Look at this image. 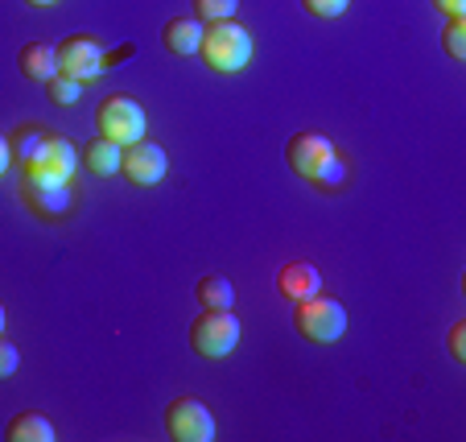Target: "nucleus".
Segmentation results:
<instances>
[{"label": "nucleus", "mask_w": 466, "mask_h": 442, "mask_svg": "<svg viewBox=\"0 0 466 442\" xmlns=\"http://www.w3.org/2000/svg\"><path fill=\"white\" fill-rule=\"evenodd\" d=\"M198 54H203V62L211 67V71L239 75L248 62H252V34H248L236 17L231 21H211V26H203Z\"/></svg>", "instance_id": "f257e3e1"}, {"label": "nucleus", "mask_w": 466, "mask_h": 442, "mask_svg": "<svg viewBox=\"0 0 466 442\" xmlns=\"http://www.w3.org/2000/svg\"><path fill=\"white\" fill-rule=\"evenodd\" d=\"M293 327L306 339H314V344H339V339L347 335V310H343V302H335V298L309 293V298H301L298 306H293Z\"/></svg>", "instance_id": "f03ea898"}, {"label": "nucleus", "mask_w": 466, "mask_h": 442, "mask_svg": "<svg viewBox=\"0 0 466 442\" xmlns=\"http://www.w3.org/2000/svg\"><path fill=\"white\" fill-rule=\"evenodd\" d=\"M239 344V319L231 310H203L198 319L190 323V347L207 360H223L231 355Z\"/></svg>", "instance_id": "7ed1b4c3"}, {"label": "nucleus", "mask_w": 466, "mask_h": 442, "mask_svg": "<svg viewBox=\"0 0 466 442\" xmlns=\"http://www.w3.org/2000/svg\"><path fill=\"white\" fill-rule=\"evenodd\" d=\"M96 128L99 137H112L120 145H132L145 137V108L132 96H107L96 112Z\"/></svg>", "instance_id": "20e7f679"}, {"label": "nucleus", "mask_w": 466, "mask_h": 442, "mask_svg": "<svg viewBox=\"0 0 466 442\" xmlns=\"http://www.w3.org/2000/svg\"><path fill=\"white\" fill-rule=\"evenodd\" d=\"M166 430L174 442H211L215 438V417L198 397H177L166 409Z\"/></svg>", "instance_id": "39448f33"}, {"label": "nucleus", "mask_w": 466, "mask_h": 442, "mask_svg": "<svg viewBox=\"0 0 466 442\" xmlns=\"http://www.w3.org/2000/svg\"><path fill=\"white\" fill-rule=\"evenodd\" d=\"M166 170H169V158H166V149L161 145H153V141H132V145H124V158H120V174L128 178L132 186H157L161 178H166Z\"/></svg>", "instance_id": "423d86ee"}, {"label": "nucleus", "mask_w": 466, "mask_h": 442, "mask_svg": "<svg viewBox=\"0 0 466 442\" xmlns=\"http://www.w3.org/2000/svg\"><path fill=\"white\" fill-rule=\"evenodd\" d=\"M54 50H58V75H66V79L87 83L107 71L104 50H99V42H91V37H66V42L54 46Z\"/></svg>", "instance_id": "0eeeda50"}, {"label": "nucleus", "mask_w": 466, "mask_h": 442, "mask_svg": "<svg viewBox=\"0 0 466 442\" xmlns=\"http://www.w3.org/2000/svg\"><path fill=\"white\" fill-rule=\"evenodd\" d=\"M330 158H335V145H330V137H322V133H298V137H289V145H285L289 170L298 178H306V182H314V174Z\"/></svg>", "instance_id": "6e6552de"}, {"label": "nucleus", "mask_w": 466, "mask_h": 442, "mask_svg": "<svg viewBox=\"0 0 466 442\" xmlns=\"http://www.w3.org/2000/svg\"><path fill=\"white\" fill-rule=\"evenodd\" d=\"M277 290H281V298L301 302L322 290V273H318L309 261H289V265H281V273H277Z\"/></svg>", "instance_id": "1a4fd4ad"}, {"label": "nucleus", "mask_w": 466, "mask_h": 442, "mask_svg": "<svg viewBox=\"0 0 466 442\" xmlns=\"http://www.w3.org/2000/svg\"><path fill=\"white\" fill-rule=\"evenodd\" d=\"M21 195H25V203L34 207L37 215H46V220H58V215L71 211V182H62V186L21 182Z\"/></svg>", "instance_id": "9d476101"}, {"label": "nucleus", "mask_w": 466, "mask_h": 442, "mask_svg": "<svg viewBox=\"0 0 466 442\" xmlns=\"http://www.w3.org/2000/svg\"><path fill=\"white\" fill-rule=\"evenodd\" d=\"M198 42H203V21L198 17H169L166 29H161V46L177 58H190L198 54Z\"/></svg>", "instance_id": "9b49d317"}, {"label": "nucleus", "mask_w": 466, "mask_h": 442, "mask_svg": "<svg viewBox=\"0 0 466 442\" xmlns=\"http://www.w3.org/2000/svg\"><path fill=\"white\" fill-rule=\"evenodd\" d=\"M17 67H21V75H25L29 83H46V79L58 75V50L46 46V42H29V46H21Z\"/></svg>", "instance_id": "f8f14e48"}, {"label": "nucleus", "mask_w": 466, "mask_h": 442, "mask_svg": "<svg viewBox=\"0 0 466 442\" xmlns=\"http://www.w3.org/2000/svg\"><path fill=\"white\" fill-rule=\"evenodd\" d=\"M5 434H9V442H54V438H58L54 422H50V417H42L37 409H25V414H17Z\"/></svg>", "instance_id": "ddd939ff"}, {"label": "nucleus", "mask_w": 466, "mask_h": 442, "mask_svg": "<svg viewBox=\"0 0 466 442\" xmlns=\"http://www.w3.org/2000/svg\"><path fill=\"white\" fill-rule=\"evenodd\" d=\"M120 158H124V145L112 141V137H96V141L83 149V161H87L91 174L107 178V174H120Z\"/></svg>", "instance_id": "4468645a"}, {"label": "nucleus", "mask_w": 466, "mask_h": 442, "mask_svg": "<svg viewBox=\"0 0 466 442\" xmlns=\"http://www.w3.org/2000/svg\"><path fill=\"white\" fill-rule=\"evenodd\" d=\"M194 298H198L203 310H231L236 306V285H231L228 277L211 273V277H203V282L194 285Z\"/></svg>", "instance_id": "2eb2a0df"}, {"label": "nucleus", "mask_w": 466, "mask_h": 442, "mask_svg": "<svg viewBox=\"0 0 466 442\" xmlns=\"http://www.w3.org/2000/svg\"><path fill=\"white\" fill-rule=\"evenodd\" d=\"M46 137H50V128H42V124H25V128H17V133L9 137V149H13V161H21V166H29V161L42 153Z\"/></svg>", "instance_id": "dca6fc26"}, {"label": "nucleus", "mask_w": 466, "mask_h": 442, "mask_svg": "<svg viewBox=\"0 0 466 442\" xmlns=\"http://www.w3.org/2000/svg\"><path fill=\"white\" fill-rule=\"evenodd\" d=\"M37 158L54 161L62 174H75V170H79V149H75L71 137H62V133H50V137H46V145H42V153H37Z\"/></svg>", "instance_id": "f3484780"}, {"label": "nucleus", "mask_w": 466, "mask_h": 442, "mask_svg": "<svg viewBox=\"0 0 466 442\" xmlns=\"http://www.w3.org/2000/svg\"><path fill=\"white\" fill-rule=\"evenodd\" d=\"M42 87H46V96H50V104H58V108H75L83 99V83L66 79V75H54V79H46Z\"/></svg>", "instance_id": "a211bd4d"}, {"label": "nucleus", "mask_w": 466, "mask_h": 442, "mask_svg": "<svg viewBox=\"0 0 466 442\" xmlns=\"http://www.w3.org/2000/svg\"><path fill=\"white\" fill-rule=\"evenodd\" d=\"M25 182H34V186H62V182H71V174H62L54 161H46V158H34L25 166Z\"/></svg>", "instance_id": "6ab92c4d"}, {"label": "nucleus", "mask_w": 466, "mask_h": 442, "mask_svg": "<svg viewBox=\"0 0 466 442\" xmlns=\"http://www.w3.org/2000/svg\"><path fill=\"white\" fill-rule=\"evenodd\" d=\"M190 5L203 26H211V21H231L239 9V0H190Z\"/></svg>", "instance_id": "aec40b11"}, {"label": "nucleus", "mask_w": 466, "mask_h": 442, "mask_svg": "<svg viewBox=\"0 0 466 442\" xmlns=\"http://www.w3.org/2000/svg\"><path fill=\"white\" fill-rule=\"evenodd\" d=\"M441 46L454 62H466V17H450L446 34H441Z\"/></svg>", "instance_id": "412c9836"}, {"label": "nucleus", "mask_w": 466, "mask_h": 442, "mask_svg": "<svg viewBox=\"0 0 466 442\" xmlns=\"http://www.w3.org/2000/svg\"><path fill=\"white\" fill-rule=\"evenodd\" d=\"M343 182H347V161L335 153V158H330V161H326V166L314 174V186H322V190H335V186H343Z\"/></svg>", "instance_id": "4be33fe9"}, {"label": "nucleus", "mask_w": 466, "mask_h": 442, "mask_svg": "<svg viewBox=\"0 0 466 442\" xmlns=\"http://www.w3.org/2000/svg\"><path fill=\"white\" fill-rule=\"evenodd\" d=\"M301 5H306V13H314V17H322V21H335L351 9V0H301Z\"/></svg>", "instance_id": "5701e85b"}, {"label": "nucleus", "mask_w": 466, "mask_h": 442, "mask_svg": "<svg viewBox=\"0 0 466 442\" xmlns=\"http://www.w3.org/2000/svg\"><path fill=\"white\" fill-rule=\"evenodd\" d=\"M17 368H21V352L5 335H0V381H5V376H13Z\"/></svg>", "instance_id": "b1692460"}, {"label": "nucleus", "mask_w": 466, "mask_h": 442, "mask_svg": "<svg viewBox=\"0 0 466 442\" xmlns=\"http://www.w3.org/2000/svg\"><path fill=\"white\" fill-rule=\"evenodd\" d=\"M450 355L458 364L466 360V323H454V331H450Z\"/></svg>", "instance_id": "393cba45"}, {"label": "nucleus", "mask_w": 466, "mask_h": 442, "mask_svg": "<svg viewBox=\"0 0 466 442\" xmlns=\"http://www.w3.org/2000/svg\"><path fill=\"white\" fill-rule=\"evenodd\" d=\"M433 9H441L446 17H466V0H433Z\"/></svg>", "instance_id": "a878e982"}, {"label": "nucleus", "mask_w": 466, "mask_h": 442, "mask_svg": "<svg viewBox=\"0 0 466 442\" xmlns=\"http://www.w3.org/2000/svg\"><path fill=\"white\" fill-rule=\"evenodd\" d=\"M13 166V149H9V137H0V174Z\"/></svg>", "instance_id": "bb28decb"}, {"label": "nucleus", "mask_w": 466, "mask_h": 442, "mask_svg": "<svg viewBox=\"0 0 466 442\" xmlns=\"http://www.w3.org/2000/svg\"><path fill=\"white\" fill-rule=\"evenodd\" d=\"M25 5H34V9H50V5H58V0H25Z\"/></svg>", "instance_id": "cd10ccee"}, {"label": "nucleus", "mask_w": 466, "mask_h": 442, "mask_svg": "<svg viewBox=\"0 0 466 442\" xmlns=\"http://www.w3.org/2000/svg\"><path fill=\"white\" fill-rule=\"evenodd\" d=\"M0 335H5V306H0Z\"/></svg>", "instance_id": "c85d7f7f"}]
</instances>
